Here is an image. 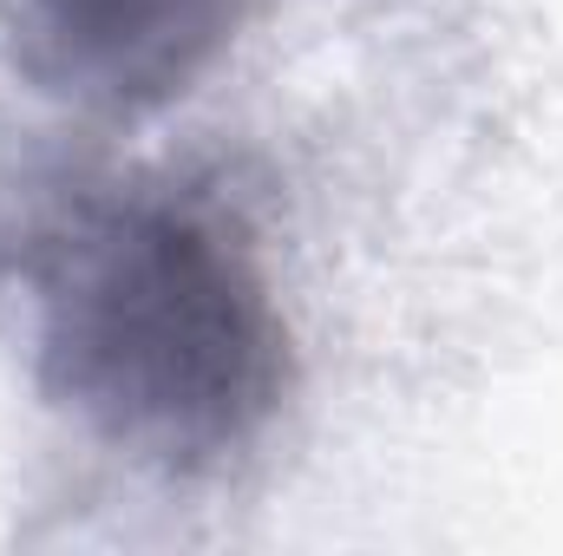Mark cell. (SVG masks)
I'll return each mask as SVG.
<instances>
[{
	"label": "cell",
	"mask_w": 563,
	"mask_h": 556,
	"mask_svg": "<svg viewBox=\"0 0 563 556\" xmlns=\"http://www.w3.org/2000/svg\"><path fill=\"white\" fill-rule=\"evenodd\" d=\"M40 393L157 471H217L269 432L295 354L250 230L197 190H92L33 223Z\"/></svg>",
	"instance_id": "1"
},
{
	"label": "cell",
	"mask_w": 563,
	"mask_h": 556,
	"mask_svg": "<svg viewBox=\"0 0 563 556\" xmlns=\"http://www.w3.org/2000/svg\"><path fill=\"white\" fill-rule=\"evenodd\" d=\"M256 0H7L13 66L66 105L139 119L184 99Z\"/></svg>",
	"instance_id": "2"
}]
</instances>
